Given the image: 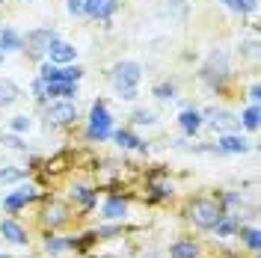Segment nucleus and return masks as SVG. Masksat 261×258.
<instances>
[{
  "mask_svg": "<svg viewBox=\"0 0 261 258\" xmlns=\"http://www.w3.org/2000/svg\"><path fill=\"white\" fill-rule=\"evenodd\" d=\"M241 238H244V243L249 246V249H258V228H246V231H241Z\"/></svg>",
  "mask_w": 261,
  "mask_h": 258,
  "instance_id": "obj_30",
  "label": "nucleus"
},
{
  "mask_svg": "<svg viewBox=\"0 0 261 258\" xmlns=\"http://www.w3.org/2000/svg\"><path fill=\"white\" fill-rule=\"evenodd\" d=\"M110 137H113V143L119 145V148H125V151H130V148H134V151H148V145L143 143V140H140V137H134V134H130V131H125V128L113 131V134H110Z\"/></svg>",
  "mask_w": 261,
  "mask_h": 258,
  "instance_id": "obj_14",
  "label": "nucleus"
},
{
  "mask_svg": "<svg viewBox=\"0 0 261 258\" xmlns=\"http://www.w3.org/2000/svg\"><path fill=\"white\" fill-rule=\"evenodd\" d=\"M226 9L231 12H238V15H246V12H252V9H258V0H220Z\"/></svg>",
  "mask_w": 261,
  "mask_h": 258,
  "instance_id": "obj_22",
  "label": "nucleus"
},
{
  "mask_svg": "<svg viewBox=\"0 0 261 258\" xmlns=\"http://www.w3.org/2000/svg\"><path fill=\"white\" fill-rule=\"evenodd\" d=\"M65 220H68V214H65V208L60 205V202L48 205V211H45V223H50V226H60V223H65Z\"/></svg>",
  "mask_w": 261,
  "mask_h": 258,
  "instance_id": "obj_24",
  "label": "nucleus"
},
{
  "mask_svg": "<svg viewBox=\"0 0 261 258\" xmlns=\"http://www.w3.org/2000/svg\"><path fill=\"white\" fill-rule=\"evenodd\" d=\"M83 78L81 65H54V63H42L39 68V81H71L77 83Z\"/></svg>",
  "mask_w": 261,
  "mask_h": 258,
  "instance_id": "obj_7",
  "label": "nucleus"
},
{
  "mask_svg": "<svg viewBox=\"0 0 261 258\" xmlns=\"http://www.w3.org/2000/svg\"><path fill=\"white\" fill-rule=\"evenodd\" d=\"M202 119H205V122H208L211 128L226 131V134H231V131H238V128H241L238 116H234V113H228V110H217V107H211L208 113H202Z\"/></svg>",
  "mask_w": 261,
  "mask_h": 258,
  "instance_id": "obj_10",
  "label": "nucleus"
},
{
  "mask_svg": "<svg viewBox=\"0 0 261 258\" xmlns=\"http://www.w3.org/2000/svg\"><path fill=\"white\" fill-rule=\"evenodd\" d=\"M45 116H48L50 125H71L77 119V104L74 101H65V98H57L45 107Z\"/></svg>",
  "mask_w": 261,
  "mask_h": 258,
  "instance_id": "obj_6",
  "label": "nucleus"
},
{
  "mask_svg": "<svg viewBox=\"0 0 261 258\" xmlns=\"http://www.w3.org/2000/svg\"><path fill=\"white\" fill-rule=\"evenodd\" d=\"M68 15H83V0H65Z\"/></svg>",
  "mask_w": 261,
  "mask_h": 258,
  "instance_id": "obj_33",
  "label": "nucleus"
},
{
  "mask_svg": "<svg viewBox=\"0 0 261 258\" xmlns=\"http://www.w3.org/2000/svg\"><path fill=\"white\" fill-rule=\"evenodd\" d=\"M169 255L172 258H196L199 255V243L196 241H175L172 249H169Z\"/></svg>",
  "mask_w": 261,
  "mask_h": 258,
  "instance_id": "obj_21",
  "label": "nucleus"
},
{
  "mask_svg": "<svg viewBox=\"0 0 261 258\" xmlns=\"http://www.w3.org/2000/svg\"><path fill=\"white\" fill-rule=\"evenodd\" d=\"M0 235H3L9 243H18V246L30 241V238H27V231H24V226H18L15 220H3V223H0Z\"/></svg>",
  "mask_w": 261,
  "mask_h": 258,
  "instance_id": "obj_16",
  "label": "nucleus"
},
{
  "mask_svg": "<svg viewBox=\"0 0 261 258\" xmlns=\"http://www.w3.org/2000/svg\"><path fill=\"white\" fill-rule=\"evenodd\" d=\"M0 6H3V0H0Z\"/></svg>",
  "mask_w": 261,
  "mask_h": 258,
  "instance_id": "obj_36",
  "label": "nucleus"
},
{
  "mask_svg": "<svg viewBox=\"0 0 261 258\" xmlns=\"http://www.w3.org/2000/svg\"><path fill=\"white\" fill-rule=\"evenodd\" d=\"M21 45H24V36H21L15 27H3V30H0V54H3V57L21 50Z\"/></svg>",
  "mask_w": 261,
  "mask_h": 258,
  "instance_id": "obj_15",
  "label": "nucleus"
},
{
  "mask_svg": "<svg viewBox=\"0 0 261 258\" xmlns=\"http://www.w3.org/2000/svg\"><path fill=\"white\" fill-rule=\"evenodd\" d=\"M42 95L45 98H65V101H74L77 98V83L71 81H42Z\"/></svg>",
  "mask_w": 261,
  "mask_h": 258,
  "instance_id": "obj_9",
  "label": "nucleus"
},
{
  "mask_svg": "<svg viewBox=\"0 0 261 258\" xmlns=\"http://www.w3.org/2000/svg\"><path fill=\"white\" fill-rule=\"evenodd\" d=\"M223 217V208L211 202V199H193L190 202V220H193L199 228H214Z\"/></svg>",
  "mask_w": 261,
  "mask_h": 258,
  "instance_id": "obj_3",
  "label": "nucleus"
},
{
  "mask_svg": "<svg viewBox=\"0 0 261 258\" xmlns=\"http://www.w3.org/2000/svg\"><path fill=\"white\" fill-rule=\"evenodd\" d=\"M101 214H104L107 220H122V217L128 214V202H125L122 196H110V199L104 202V208H101Z\"/></svg>",
  "mask_w": 261,
  "mask_h": 258,
  "instance_id": "obj_18",
  "label": "nucleus"
},
{
  "mask_svg": "<svg viewBox=\"0 0 261 258\" xmlns=\"http://www.w3.org/2000/svg\"><path fill=\"white\" fill-rule=\"evenodd\" d=\"M9 128L15 131V134H24V131H30V116H12V122H9Z\"/></svg>",
  "mask_w": 261,
  "mask_h": 258,
  "instance_id": "obj_28",
  "label": "nucleus"
},
{
  "mask_svg": "<svg viewBox=\"0 0 261 258\" xmlns=\"http://www.w3.org/2000/svg\"><path fill=\"white\" fill-rule=\"evenodd\" d=\"M71 199H74L83 211H89L98 202V193L92 187H86V184H77V187H71Z\"/></svg>",
  "mask_w": 261,
  "mask_h": 258,
  "instance_id": "obj_19",
  "label": "nucleus"
},
{
  "mask_svg": "<svg viewBox=\"0 0 261 258\" xmlns=\"http://www.w3.org/2000/svg\"><path fill=\"white\" fill-rule=\"evenodd\" d=\"M45 57H48V63H54V65H68V63H74V57H77V48H74L71 42L54 39Z\"/></svg>",
  "mask_w": 261,
  "mask_h": 258,
  "instance_id": "obj_11",
  "label": "nucleus"
},
{
  "mask_svg": "<svg viewBox=\"0 0 261 258\" xmlns=\"http://www.w3.org/2000/svg\"><path fill=\"white\" fill-rule=\"evenodd\" d=\"M119 12V0H83V15L92 21H110Z\"/></svg>",
  "mask_w": 261,
  "mask_h": 258,
  "instance_id": "obj_8",
  "label": "nucleus"
},
{
  "mask_svg": "<svg viewBox=\"0 0 261 258\" xmlns=\"http://www.w3.org/2000/svg\"><path fill=\"white\" fill-rule=\"evenodd\" d=\"M134 122H137V125H154L158 116L151 113V110H137V113H134Z\"/></svg>",
  "mask_w": 261,
  "mask_h": 258,
  "instance_id": "obj_31",
  "label": "nucleus"
},
{
  "mask_svg": "<svg viewBox=\"0 0 261 258\" xmlns=\"http://www.w3.org/2000/svg\"><path fill=\"white\" fill-rule=\"evenodd\" d=\"M214 231H217V235H223V238H231V235L238 231V223H234L228 214H223V217H220V223L214 226Z\"/></svg>",
  "mask_w": 261,
  "mask_h": 258,
  "instance_id": "obj_25",
  "label": "nucleus"
},
{
  "mask_svg": "<svg viewBox=\"0 0 261 258\" xmlns=\"http://www.w3.org/2000/svg\"><path fill=\"white\" fill-rule=\"evenodd\" d=\"M27 175L24 169H0V184H12V181H21Z\"/></svg>",
  "mask_w": 261,
  "mask_h": 258,
  "instance_id": "obj_27",
  "label": "nucleus"
},
{
  "mask_svg": "<svg viewBox=\"0 0 261 258\" xmlns=\"http://www.w3.org/2000/svg\"><path fill=\"white\" fill-rule=\"evenodd\" d=\"M175 92H178L175 81H169V83H158V86H154V95L161 98V101H172V98H175Z\"/></svg>",
  "mask_w": 261,
  "mask_h": 258,
  "instance_id": "obj_26",
  "label": "nucleus"
},
{
  "mask_svg": "<svg viewBox=\"0 0 261 258\" xmlns=\"http://www.w3.org/2000/svg\"><path fill=\"white\" fill-rule=\"evenodd\" d=\"M217 151L220 154H244V151H249V140H244L241 134H223L220 140H217Z\"/></svg>",
  "mask_w": 261,
  "mask_h": 258,
  "instance_id": "obj_13",
  "label": "nucleus"
},
{
  "mask_svg": "<svg viewBox=\"0 0 261 258\" xmlns=\"http://www.w3.org/2000/svg\"><path fill=\"white\" fill-rule=\"evenodd\" d=\"M65 246H74V241H60V238H48L45 241V249L48 252H63Z\"/></svg>",
  "mask_w": 261,
  "mask_h": 258,
  "instance_id": "obj_29",
  "label": "nucleus"
},
{
  "mask_svg": "<svg viewBox=\"0 0 261 258\" xmlns=\"http://www.w3.org/2000/svg\"><path fill=\"white\" fill-rule=\"evenodd\" d=\"M110 81L116 86L119 101H137V95H140L137 89H140V81H143V65L134 63V60H122V63L113 65Z\"/></svg>",
  "mask_w": 261,
  "mask_h": 258,
  "instance_id": "obj_1",
  "label": "nucleus"
},
{
  "mask_svg": "<svg viewBox=\"0 0 261 258\" xmlns=\"http://www.w3.org/2000/svg\"><path fill=\"white\" fill-rule=\"evenodd\" d=\"M18 98H21V89L15 81H0V107H12Z\"/></svg>",
  "mask_w": 261,
  "mask_h": 258,
  "instance_id": "obj_20",
  "label": "nucleus"
},
{
  "mask_svg": "<svg viewBox=\"0 0 261 258\" xmlns=\"http://www.w3.org/2000/svg\"><path fill=\"white\" fill-rule=\"evenodd\" d=\"M202 81L208 83L211 89H220V86L228 81V63H226V57H223L220 50H217V54H211L208 65L202 68Z\"/></svg>",
  "mask_w": 261,
  "mask_h": 258,
  "instance_id": "obj_5",
  "label": "nucleus"
},
{
  "mask_svg": "<svg viewBox=\"0 0 261 258\" xmlns=\"http://www.w3.org/2000/svg\"><path fill=\"white\" fill-rule=\"evenodd\" d=\"M0 258H6V255H0Z\"/></svg>",
  "mask_w": 261,
  "mask_h": 258,
  "instance_id": "obj_37",
  "label": "nucleus"
},
{
  "mask_svg": "<svg viewBox=\"0 0 261 258\" xmlns=\"http://www.w3.org/2000/svg\"><path fill=\"white\" fill-rule=\"evenodd\" d=\"M258 98H261V92H258V83H252V89H249V101H252V104H258Z\"/></svg>",
  "mask_w": 261,
  "mask_h": 258,
  "instance_id": "obj_34",
  "label": "nucleus"
},
{
  "mask_svg": "<svg viewBox=\"0 0 261 258\" xmlns=\"http://www.w3.org/2000/svg\"><path fill=\"white\" fill-rule=\"evenodd\" d=\"M110 134H113V116H110V110H107L104 101H95V104L89 107V128H86V137H89L92 143H104V140H110Z\"/></svg>",
  "mask_w": 261,
  "mask_h": 258,
  "instance_id": "obj_2",
  "label": "nucleus"
},
{
  "mask_svg": "<svg viewBox=\"0 0 261 258\" xmlns=\"http://www.w3.org/2000/svg\"><path fill=\"white\" fill-rule=\"evenodd\" d=\"M0 63H3V54H0Z\"/></svg>",
  "mask_w": 261,
  "mask_h": 258,
  "instance_id": "obj_35",
  "label": "nucleus"
},
{
  "mask_svg": "<svg viewBox=\"0 0 261 258\" xmlns=\"http://www.w3.org/2000/svg\"><path fill=\"white\" fill-rule=\"evenodd\" d=\"M258 119H261V113H258V104H249L244 110V116L238 119L241 125H244L246 131H258Z\"/></svg>",
  "mask_w": 261,
  "mask_h": 258,
  "instance_id": "obj_23",
  "label": "nucleus"
},
{
  "mask_svg": "<svg viewBox=\"0 0 261 258\" xmlns=\"http://www.w3.org/2000/svg\"><path fill=\"white\" fill-rule=\"evenodd\" d=\"M54 39H57V30H50V27H36V30H30L27 36H24L21 50H27L33 60H42V57L48 54V48H50Z\"/></svg>",
  "mask_w": 261,
  "mask_h": 258,
  "instance_id": "obj_4",
  "label": "nucleus"
},
{
  "mask_svg": "<svg viewBox=\"0 0 261 258\" xmlns=\"http://www.w3.org/2000/svg\"><path fill=\"white\" fill-rule=\"evenodd\" d=\"M39 196V190L36 187H30V184H21L18 190H12L9 196H3V208L9 211V214H15V211H21L27 202H33Z\"/></svg>",
  "mask_w": 261,
  "mask_h": 258,
  "instance_id": "obj_12",
  "label": "nucleus"
},
{
  "mask_svg": "<svg viewBox=\"0 0 261 258\" xmlns=\"http://www.w3.org/2000/svg\"><path fill=\"white\" fill-rule=\"evenodd\" d=\"M0 145H3V148H15V151H24V145H21V140H18L15 134H3V137H0Z\"/></svg>",
  "mask_w": 261,
  "mask_h": 258,
  "instance_id": "obj_32",
  "label": "nucleus"
},
{
  "mask_svg": "<svg viewBox=\"0 0 261 258\" xmlns=\"http://www.w3.org/2000/svg\"><path fill=\"white\" fill-rule=\"evenodd\" d=\"M178 125H181V131H184V134H196V131L205 125V119H202V113H199V110L187 107V110H181Z\"/></svg>",
  "mask_w": 261,
  "mask_h": 258,
  "instance_id": "obj_17",
  "label": "nucleus"
}]
</instances>
